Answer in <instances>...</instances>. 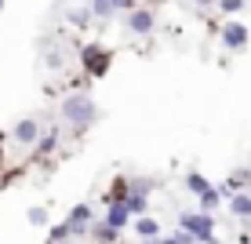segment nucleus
<instances>
[{
  "label": "nucleus",
  "instance_id": "12",
  "mask_svg": "<svg viewBox=\"0 0 251 244\" xmlns=\"http://www.w3.org/2000/svg\"><path fill=\"white\" fill-rule=\"evenodd\" d=\"M91 237H95V244H117L120 241V230H117V226H109V222H95L91 226Z\"/></svg>",
  "mask_w": 251,
  "mask_h": 244
},
{
  "label": "nucleus",
  "instance_id": "26",
  "mask_svg": "<svg viewBox=\"0 0 251 244\" xmlns=\"http://www.w3.org/2000/svg\"><path fill=\"white\" fill-rule=\"evenodd\" d=\"M197 4H201V7H207V4H219V0H197Z\"/></svg>",
  "mask_w": 251,
  "mask_h": 244
},
{
  "label": "nucleus",
  "instance_id": "28",
  "mask_svg": "<svg viewBox=\"0 0 251 244\" xmlns=\"http://www.w3.org/2000/svg\"><path fill=\"white\" fill-rule=\"evenodd\" d=\"M69 244H84V241H76V237H73V241H69Z\"/></svg>",
  "mask_w": 251,
  "mask_h": 244
},
{
  "label": "nucleus",
  "instance_id": "5",
  "mask_svg": "<svg viewBox=\"0 0 251 244\" xmlns=\"http://www.w3.org/2000/svg\"><path fill=\"white\" fill-rule=\"evenodd\" d=\"M40 135H44V124H40L37 117H22L19 124L11 128V142H15V146H22V150H37Z\"/></svg>",
  "mask_w": 251,
  "mask_h": 244
},
{
  "label": "nucleus",
  "instance_id": "4",
  "mask_svg": "<svg viewBox=\"0 0 251 244\" xmlns=\"http://www.w3.org/2000/svg\"><path fill=\"white\" fill-rule=\"evenodd\" d=\"M248 40H251V29L240 19H226V22L219 26V44L226 48V51H244Z\"/></svg>",
  "mask_w": 251,
  "mask_h": 244
},
{
  "label": "nucleus",
  "instance_id": "2",
  "mask_svg": "<svg viewBox=\"0 0 251 244\" xmlns=\"http://www.w3.org/2000/svg\"><path fill=\"white\" fill-rule=\"evenodd\" d=\"M80 69L88 81H102V77L113 69V51L106 44H99V40H91V44L80 48Z\"/></svg>",
  "mask_w": 251,
  "mask_h": 244
},
{
  "label": "nucleus",
  "instance_id": "15",
  "mask_svg": "<svg viewBox=\"0 0 251 244\" xmlns=\"http://www.w3.org/2000/svg\"><path fill=\"white\" fill-rule=\"evenodd\" d=\"M58 150V128H48L44 135H40V142H37V157H51Z\"/></svg>",
  "mask_w": 251,
  "mask_h": 244
},
{
  "label": "nucleus",
  "instance_id": "17",
  "mask_svg": "<svg viewBox=\"0 0 251 244\" xmlns=\"http://www.w3.org/2000/svg\"><path fill=\"white\" fill-rule=\"evenodd\" d=\"M153 244H201V241H197L189 230H182V226H178L175 233H164V237H157Z\"/></svg>",
  "mask_w": 251,
  "mask_h": 244
},
{
  "label": "nucleus",
  "instance_id": "10",
  "mask_svg": "<svg viewBox=\"0 0 251 244\" xmlns=\"http://www.w3.org/2000/svg\"><path fill=\"white\" fill-rule=\"evenodd\" d=\"M102 222L117 226V230L131 226V222H135V215H131V208H127V200H117V204H106V219H102Z\"/></svg>",
  "mask_w": 251,
  "mask_h": 244
},
{
  "label": "nucleus",
  "instance_id": "21",
  "mask_svg": "<svg viewBox=\"0 0 251 244\" xmlns=\"http://www.w3.org/2000/svg\"><path fill=\"white\" fill-rule=\"evenodd\" d=\"M153 190H157V179H138V175H131V193H138V197H150Z\"/></svg>",
  "mask_w": 251,
  "mask_h": 244
},
{
  "label": "nucleus",
  "instance_id": "23",
  "mask_svg": "<svg viewBox=\"0 0 251 244\" xmlns=\"http://www.w3.org/2000/svg\"><path fill=\"white\" fill-rule=\"evenodd\" d=\"M127 208H131V215L138 219V215H150V197H138V193H131L127 197Z\"/></svg>",
  "mask_w": 251,
  "mask_h": 244
},
{
  "label": "nucleus",
  "instance_id": "24",
  "mask_svg": "<svg viewBox=\"0 0 251 244\" xmlns=\"http://www.w3.org/2000/svg\"><path fill=\"white\" fill-rule=\"evenodd\" d=\"M91 19H95L91 11H69V26H76V29H88Z\"/></svg>",
  "mask_w": 251,
  "mask_h": 244
},
{
  "label": "nucleus",
  "instance_id": "7",
  "mask_svg": "<svg viewBox=\"0 0 251 244\" xmlns=\"http://www.w3.org/2000/svg\"><path fill=\"white\" fill-rule=\"evenodd\" d=\"M66 222L73 226V237H84V233H91V226H95L91 204H73V208L66 212Z\"/></svg>",
  "mask_w": 251,
  "mask_h": 244
},
{
  "label": "nucleus",
  "instance_id": "1",
  "mask_svg": "<svg viewBox=\"0 0 251 244\" xmlns=\"http://www.w3.org/2000/svg\"><path fill=\"white\" fill-rule=\"evenodd\" d=\"M58 117H62V124H66L73 135H84L95 120H99V102H95L88 91H69L66 99H62Z\"/></svg>",
  "mask_w": 251,
  "mask_h": 244
},
{
  "label": "nucleus",
  "instance_id": "29",
  "mask_svg": "<svg viewBox=\"0 0 251 244\" xmlns=\"http://www.w3.org/2000/svg\"><path fill=\"white\" fill-rule=\"evenodd\" d=\"M4 4H7V0H0V11H4Z\"/></svg>",
  "mask_w": 251,
  "mask_h": 244
},
{
  "label": "nucleus",
  "instance_id": "25",
  "mask_svg": "<svg viewBox=\"0 0 251 244\" xmlns=\"http://www.w3.org/2000/svg\"><path fill=\"white\" fill-rule=\"evenodd\" d=\"M113 4H117L120 15H127V11H135V7H138V0H113Z\"/></svg>",
  "mask_w": 251,
  "mask_h": 244
},
{
  "label": "nucleus",
  "instance_id": "9",
  "mask_svg": "<svg viewBox=\"0 0 251 244\" xmlns=\"http://www.w3.org/2000/svg\"><path fill=\"white\" fill-rule=\"evenodd\" d=\"M248 186H251V168H237L226 182H219V193L222 197H233V193H244Z\"/></svg>",
  "mask_w": 251,
  "mask_h": 244
},
{
  "label": "nucleus",
  "instance_id": "3",
  "mask_svg": "<svg viewBox=\"0 0 251 244\" xmlns=\"http://www.w3.org/2000/svg\"><path fill=\"white\" fill-rule=\"evenodd\" d=\"M178 226L182 230H189L201 244H219V237H215V219H211V212H182L178 215Z\"/></svg>",
  "mask_w": 251,
  "mask_h": 244
},
{
  "label": "nucleus",
  "instance_id": "14",
  "mask_svg": "<svg viewBox=\"0 0 251 244\" xmlns=\"http://www.w3.org/2000/svg\"><path fill=\"white\" fill-rule=\"evenodd\" d=\"M211 186H215V182H207V175H201V171H189V175H186V190L193 197H204Z\"/></svg>",
  "mask_w": 251,
  "mask_h": 244
},
{
  "label": "nucleus",
  "instance_id": "16",
  "mask_svg": "<svg viewBox=\"0 0 251 244\" xmlns=\"http://www.w3.org/2000/svg\"><path fill=\"white\" fill-rule=\"evenodd\" d=\"M88 11L95 15V19L109 22V19H113V15H117V4H113V0H91V4H88Z\"/></svg>",
  "mask_w": 251,
  "mask_h": 244
},
{
  "label": "nucleus",
  "instance_id": "27",
  "mask_svg": "<svg viewBox=\"0 0 251 244\" xmlns=\"http://www.w3.org/2000/svg\"><path fill=\"white\" fill-rule=\"evenodd\" d=\"M0 164H4V146H0Z\"/></svg>",
  "mask_w": 251,
  "mask_h": 244
},
{
  "label": "nucleus",
  "instance_id": "8",
  "mask_svg": "<svg viewBox=\"0 0 251 244\" xmlns=\"http://www.w3.org/2000/svg\"><path fill=\"white\" fill-rule=\"evenodd\" d=\"M131 233H135L138 241H146V244H153L157 237H164V233H160V222L153 219V215H138V219L131 222Z\"/></svg>",
  "mask_w": 251,
  "mask_h": 244
},
{
  "label": "nucleus",
  "instance_id": "22",
  "mask_svg": "<svg viewBox=\"0 0 251 244\" xmlns=\"http://www.w3.org/2000/svg\"><path fill=\"white\" fill-rule=\"evenodd\" d=\"M25 222L29 226H48V204H33L25 212Z\"/></svg>",
  "mask_w": 251,
  "mask_h": 244
},
{
  "label": "nucleus",
  "instance_id": "18",
  "mask_svg": "<svg viewBox=\"0 0 251 244\" xmlns=\"http://www.w3.org/2000/svg\"><path fill=\"white\" fill-rule=\"evenodd\" d=\"M73 241V226L69 222H58V226H51V233H48V244H69Z\"/></svg>",
  "mask_w": 251,
  "mask_h": 244
},
{
  "label": "nucleus",
  "instance_id": "19",
  "mask_svg": "<svg viewBox=\"0 0 251 244\" xmlns=\"http://www.w3.org/2000/svg\"><path fill=\"white\" fill-rule=\"evenodd\" d=\"M197 200H201V212H215V208H219V204H222L226 197L219 193V186H211V190H207L204 197H197Z\"/></svg>",
  "mask_w": 251,
  "mask_h": 244
},
{
  "label": "nucleus",
  "instance_id": "20",
  "mask_svg": "<svg viewBox=\"0 0 251 244\" xmlns=\"http://www.w3.org/2000/svg\"><path fill=\"white\" fill-rule=\"evenodd\" d=\"M244 7H248V0H219V15H226V19H237Z\"/></svg>",
  "mask_w": 251,
  "mask_h": 244
},
{
  "label": "nucleus",
  "instance_id": "6",
  "mask_svg": "<svg viewBox=\"0 0 251 244\" xmlns=\"http://www.w3.org/2000/svg\"><path fill=\"white\" fill-rule=\"evenodd\" d=\"M127 33L131 37H150L153 29H157V11L153 7H146V4H138L135 11H127Z\"/></svg>",
  "mask_w": 251,
  "mask_h": 244
},
{
  "label": "nucleus",
  "instance_id": "13",
  "mask_svg": "<svg viewBox=\"0 0 251 244\" xmlns=\"http://www.w3.org/2000/svg\"><path fill=\"white\" fill-rule=\"evenodd\" d=\"M229 212L237 215V219H251V193H248V190L229 197Z\"/></svg>",
  "mask_w": 251,
  "mask_h": 244
},
{
  "label": "nucleus",
  "instance_id": "11",
  "mask_svg": "<svg viewBox=\"0 0 251 244\" xmlns=\"http://www.w3.org/2000/svg\"><path fill=\"white\" fill-rule=\"evenodd\" d=\"M127 197H131V175H117L102 200H106V204H117V200H127Z\"/></svg>",
  "mask_w": 251,
  "mask_h": 244
}]
</instances>
